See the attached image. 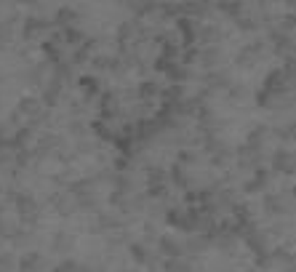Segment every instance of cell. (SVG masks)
Listing matches in <instances>:
<instances>
[{
    "label": "cell",
    "instance_id": "6da1fadb",
    "mask_svg": "<svg viewBox=\"0 0 296 272\" xmlns=\"http://www.w3.org/2000/svg\"><path fill=\"white\" fill-rule=\"evenodd\" d=\"M264 91H267V94H283V91H288L283 70H272L270 75L264 78Z\"/></svg>",
    "mask_w": 296,
    "mask_h": 272
},
{
    "label": "cell",
    "instance_id": "7a4b0ae2",
    "mask_svg": "<svg viewBox=\"0 0 296 272\" xmlns=\"http://www.w3.org/2000/svg\"><path fill=\"white\" fill-rule=\"evenodd\" d=\"M272 163H275L277 171H286V174H294L296 171V157L288 150H277L275 155H272Z\"/></svg>",
    "mask_w": 296,
    "mask_h": 272
},
{
    "label": "cell",
    "instance_id": "3957f363",
    "mask_svg": "<svg viewBox=\"0 0 296 272\" xmlns=\"http://www.w3.org/2000/svg\"><path fill=\"white\" fill-rule=\"evenodd\" d=\"M166 222L171 227H179V230H187V232L192 230L190 219H187V211H181V208H171V211L166 214Z\"/></svg>",
    "mask_w": 296,
    "mask_h": 272
},
{
    "label": "cell",
    "instance_id": "277c9868",
    "mask_svg": "<svg viewBox=\"0 0 296 272\" xmlns=\"http://www.w3.org/2000/svg\"><path fill=\"white\" fill-rule=\"evenodd\" d=\"M158 243H160V248H163V251L168 253L171 259H181V248H184V246H181L179 240H174V237H171V235H163V237H160V240H158Z\"/></svg>",
    "mask_w": 296,
    "mask_h": 272
},
{
    "label": "cell",
    "instance_id": "5b68a950",
    "mask_svg": "<svg viewBox=\"0 0 296 272\" xmlns=\"http://www.w3.org/2000/svg\"><path fill=\"white\" fill-rule=\"evenodd\" d=\"M166 75L171 78V83H176V86H179L181 80H187V78H190V70H187V67H181V64H171L168 70H166Z\"/></svg>",
    "mask_w": 296,
    "mask_h": 272
},
{
    "label": "cell",
    "instance_id": "8992f818",
    "mask_svg": "<svg viewBox=\"0 0 296 272\" xmlns=\"http://www.w3.org/2000/svg\"><path fill=\"white\" fill-rule=\"evenodd\" d=\"M163 96L168 99V104H179L181 99H184V88L181 86H176V83H171V86L163 91Z\"/></svg>",
    "mask_w": 296,
    "mask_h": 272
},
{
    "label": "cell",
    "instance_id": "52a82bcc",
    "mask_svg": "<svg viewBox=\"0 0 296 272\" xmlns=\"http://www.w3.org/2000/svg\"><path fill=\"white\" fill-rule=\"evenodd\" d=\"M219 56H221V51L216 48V45H211V48H206V51H203V56H200L203 67H214L216 61H219Z\"/></svg>",
    "mask_w": 296,
    "mask_h": 272
},
{
    "label": "cell",
    "instance_id": "ba28073f",
    "mask_svg": "<svg viewBox=\"0 0 296 272\" xmlns=\"http://www.w3.org/2000/svg\"><path fill=\"white\" fill-rule=\"evenodd\" d=\"M166 272H192V267H190V262H184V259H168Z\"/></svg>",
    "mask_w": 296,
    "mask_h": 272
},
{
    "label": "cell",
    "instance_id": "9c48e42d",
    "mask_svg": "<svg viewBox=\"0 0 296 272\" xmlns=\"http://www.w3.org/2000/svg\"><path fill=\"white\" fill-rule=\"evenodd\" d=\"M171 179H174L176 187H181V190H184V187H190V179H187L184 171H181V166H171Z\"/></svg>",
    "mask_w": 296,
    "mask_h": 272
},
{
    "label": "cell",
    "instance_id": "30bf717a",
    "mask_svg": "<svg viewBox=\"0 0 296 272\" xmlns=\"http://www.w3.org/2000/svg\"><path fill=\"white\" fill-rule=\"evenodd\" d=\"M158 94H160V88H158L152 80H144L139 86V96H141V99H152V96H158Z\"/></svg>",
    "mask_w": 296,
    "mask_h": 272
},
{
    "label": "cell",
    "instance_id": "8fae6325",
    "mask_svg": "<svg viewBox=\"0 0 296 272\" xmlns=\"http://www.w3.org/2000/svg\"><path fill=\"white\" fill-rule=\"evenodd\" d=\"M219 35H221V30H219V27H214V24H208V27H203V30H200L203 43H214V40H219Z\"/></svg>",
    "mask_w": 296,
    "mask_h": 272
},
{
    "label": "cell",
    "instance_id": "7c38bea8",
    "mask_svg": "<svg viewBox=\"0 0 296 272\" xmlns=\"http://www.w3.org/2000/svg\"><path fill=\"white\" fill-rule=\"evenodd\" d=\"M264 134H267V128H261V126H256L251 134H248V147L251 150H256V147L261 144V139H264Z\"/></svg>",
    "mask_w": 296,
    "mask_h": 272
},
{
    "label": "cell",
    "instance_id": "4fadbf2b",
    "mask_svg": "<svg viewBox=\"0 0 296 272\" xmlns=\"http://www.w3.org/2000/svg\"><path fill=\"white\" fill-rule=\"evenodd\" d=\"M131 256H134L136 262H147V259H150V253H147L144 243H131Z\"/></svg>",
    "mask_w": 296,
    "mask_h": 272
},
{
    "label": "cell",
    "instance_id": "5bb4252c",
    "mask_svg": "<svg viewBox=\"0 0 296 272\" xmlns=\"http://www.w3.org/2000/svg\"><path fill=\"white\" fill-rule=\"evenodd\" d=\"M264 211H267V214H280V211H283L280 200H277L275 195H267V197H264Z\"/></svg>",
    "mask_w": 296,
    "mask_h": 272
},
{
    "label": "cell",
    "instance_id": "9a60e30c",
    "mask_svg": "<svg viewBox=\"0 0 296 272\" xmlns=\"http://www.w3.org/2000/svg\"><path fill=\"white\" fill-rule=\"evenodd\" d=\"M176 27H179L184 35H195V21H190L187 16H179V19H176Z\"/></svg>",
    "mask_w": 296,
    "mask_h": 272
},
{
    "label": "cell",
    "instance_id": "2e32d148",
    "mask_svg": "<svg viewBox=\"0 0 296 272\" xmlns=\"http://www.w3.org/2000/svg\"><path fill=\"white\" fill-rule=\"evenodd\" d=\"M203 80H206V83H211V86H230V80H227V75H224V72H219V75H216V72H211V75H206Z\"/></svg>",
    "mask_w": 296,
    "mask_h": 272
},
{
    "label": "cell",
    "instance_id": "e0dca14e",
    "mask_svg": "<svg viewBox=\"0 0 296 272\" xmlns=\"http://www.w3.org/2000/svg\"><path fill=\"white\" fill-rule=\"evenodd\" d=\"M232 211H235V216H237V222H248V203H235L232 206Z\"/></svg>",
    "mask_w": 296,
    "mask_h": 272
},
{
    "label": "cell",
    "instance_id": "ac0fdd59",
    "mask_svg": "<svg viewBox=\"0 0 296 272\" xmlns=\"http://www.w3.org/2000/svg\"><path fill=\"white\" fill-rule=\"evenodd\" d=\"M251 54H254L251 48H243L240 54H237V59H235V61H237L240 67H251V64H254V56H251Z\"/></svg>",
    "mask_w": 296,
    "mask_h": 272
},
{
    "label": "cell",
    "instance_id": "d6986e66",
    "mask_svg": "<svg viewBox=\"0 0 296 272\" xmlns=\"http://www.w3.org/2000/svg\"><path fill=\"white\" fill-rule=\"evenodd\" d=\"M94 131L99 134V136H104V139H112V141H115V136H118V134H112V131H110V128H107L101 120H94Z\"/></svg>",
    "mask_w": 296,
    "mask_h": 272
},
{
    "label": "cell",
    "instance_id": "ffe728a7",
    "mask_svg": "<svg viewBox=\"0 0 296 272\" xmlns=\"http://www.w3.org/2000/svg\"><path fill=\"white\" fill-rule=\"evenodd\" d=\"M275 45H277V51H283V48H288V45H291V38L286 35V32H275Z\"/></svg>",
    "mask_w": 296,
    "mask_h": 272
},
{
    "label": "cell",
    "instance_id": "44dd1931",
    "mask_svg": "<svg viewBox=\"0 0 296 272\" xmlns=\"http://www.w3.org/2000/svg\"><path fill=\"white\" fill-rule=\"evenodd\" d=\"M64 35H67V43H72V45H78V43L85 40V35H83L80 30H67Z\"/></svg>",
    "mask_w": 296,
    "mask_h": 272
},
{
    "label": "cell",
    "instance_id": "7402d4cb",
    "mask_svg": "<svg viewBox=\"0 0 296 272\" xmlns=\"http://www.w3.org/2000/svg\"><path fill=\"white\" fill-rule=\"evenodd\" d=\"M181 51H179V45H174V43H166V48H163V59H176V56H179Z\"/></svg>",
    "mask_w": 296,
    "mask_h": 272
},
{
    "label": "cell",
    "instance_id": "603a6c76",
    "mask_svg": "<svg viewBox=\"0 0 296 272\" xmlns=\"http://www.w3.org/2000/svg\"><path fill=\"white\" fill-rule=\"evenodd\" d=\"M166 192H168V187H166V184H150L147 195H150V197H163Z\"/></svg>",
    "mask_w": 296,
    "mask_h": 272
},
{
    "label": "cell",
    "instance_id": "cb8c5ba5",
    "mask_svg": "<svg viewBox=\"0 0 296 272\" xmlns=\"http://www.w3.org/2000/svg\"><path fill=\"white\" fill-rule=\"evenodd\" d=\"M256 107H270V94L264 88L256 91Z\"/></svg>",
    "mask_w": 296,
    "mask_h": 272
},
{
    "label": "cell",
    "instance_id": "d4e9b609",
    "mask_svg": "<svg viewBox=\"0 0 296 272\" xmlns=\"http://www.w3.org/2000/svg\"><path fill=\"white\" fill-rule=\"evenodd\" d=\"M101 104H104V110H107V107H115L118 104V91H107V94L104 96H101Z\"/></svg>",
    "mask_w": 296,
    "mask_h": 272
},
{
    "label": "cell",
    "instance_id": "484cf974",
    "mask_svg": "<svg viewBox=\"0 0 296 272\" xmlns=\"http://www.w3.org/2000/svg\"><path fill=\"white\" fill-rule=\"evenodd\" d=\"M283 75H294L296 78V56H288V59H286V67H283Z\"/></svg>",
    "mask_w": 296,
    "mask_h": 272
},
{
    "label": "cell",
    "instance_id": "4316f807",
    "mask_svg": "<svg viewBox=\"0 0 296 272\" xmlns=\"http://www.w3.org/2000/svg\"><path fill=\"white\" fill-rule=\"evenodd\" d=\"M128 187H131L128 176H123V174H120V176H115V190H118V192H126Z\"/></svg>",
    "mask_w": 296,
    "mask_h": 272
},
{
    "label": "cell",
    "instance_id": "83f0119b",
    "mask_svg": "<svg viewBox=\"0 0 296 272\" xmlns=\"http://www.w3.org/2000/svg\"><path fill=\"white\" fill-rule=\"evenodd\" d=\"M110 203L112 206H123V203H126V192H110Z\"/></svg>",
    "mask_w": 296,
    "mask_h": 272
},
{
    "label": "cell",
    "instance_id": "f1b7e54d",
    "mask_svg": "<svg viewBox=\"0 0 296 272\" xmlns=\"http://www.w3.org/2000/svg\"><path fill=\"white\" fill-rule=\"evenodd\" d=\"M112 163H115V171H120V174L126 171V168H128V157H126V155H118V157H115V160H112Z\"/></svg>",
    "mask_w": 296,
    "mask_h": 272
},
{
    "label": "cell",
    "instance_id": "f546056e",
    "mask_svg": "<svg viewBox=\"0 0 296 272\" xmlns=\"http://www.w3.org/2000/svg\"><path fill=\"white\" fill-rule=\"evenodd\" d=\"M197 56H200V51H197V48H187V51H184V64H192Z\"/></svg>",
    "mask_w": 296,
    "mask_h": 272
},
{
    "label": "cell",
    "instance_id": "4dcf8cb0",
    "mask_svg": "<svg viewBox=\"0 0 296 272\" xmlns=\"http://www.w3.org/2000/svg\"><path fill=\"white\" fill-rule=\"evenodd\" d=\"M227 155H230V150H224V147H221L219 155H214V166H224V163H227Z\"/></svg>",
    "mask_w": 296,
    "mask_h": 272
},
{
    "label": "cell",
    "instance_id": "1f68e13d",
    "mask_svg": "<svg viewBox=\"0 0 296 272\" xmlns=\"http://www.w3.org/2000/svg\"><path fill=\"white\" fill-rule=\"evenodd\" d=\"M72 19H75V11L72 8H61L59 11V21H72Z\"/></svg>",
    "mask_w": 296,
    "mask_h": 272
},
{
    "label": "cell",
    "instance_id": "d6a6232c",
    "mask_svg": "<svg viewBox=\"0 0 296 272\" xmlns=\"http://www.w3.org/2000/svg\"><path fill=\"white\" fill-rule=\"evenodd\" d=\"M259 187H261V184H259V181H256V179H248L246 184H243V190H246L248 195H251V192H259Z\"/></svg>",
    "mask_w": 296,
    "mask_h": 272
},
{
    "label": "cell",
    "instance_id": "836d02e7",
    "mask_svg": "<svg viewBox=\"0 0 296 272\" xmlns=\"http://www.w3.org/2000/svg\"><path fill=\"white\" fill-rule=\"evenodd\" d=\"M272 259H277V262H286V259H291V253H288L286 248H277V251H272Z\"/></svg>",
    "mask_w": 296,
    "mask_h": 272
},
{
    "label": "cell",
    "instance_id": "e575fe53",
    "mask_svg": "<svg viewBox=\"0 0 296 272\" xmlns=\"http://www.w3.org/2000/svg\"><path fill=\"white\" fill-rule=\"evenodd\" d=\"M272 259L267 256V253H256V267H270Z\"/></svg>",
    "mask_w": 296,
    "mask_h": 272
},
{
    "label": "cell",
    "instance_id": "d590c367",
    "mask_svg": "<svg viewBox=\"0 0 296 272\" xmlns=\"http://www.w3.org/2000/svg\"><path fill=\"white\" fill-rule=\"evenodd\" d=\"M88 184H91V181H75V184H72V192H78V195H80V192L88 190Z\"/></svg>",
    "mask_w": 296,
    "mask_h": 272
},
{
    "label": "cell",
    "instance_id": "8d00e7d4",
    "mask_svg": "<svg viewBox=\"0 0 296 272\" xmlns=\"http://www.w3.org/2000/svg\"><path fill=\"white\" fill-rule=\"evenodd\" d=\"M168 67H171V61H168V59H163V56H160V59L155 61V70H160V72H166Z\"/></svg>",
    "mask_w": 296,
    "mask_h": 272
},
{
    "label": "cell",
    "instance_id": "74e56055",
    "mask_svg": "<svg viewBox=\"0 0 296 272\" xmlns=\"http://www.w3.org/2000/svg\"><path fill=\"white\" fill-rule=\"evenodd\" d=\"M237 27H243V30H254L256 21H251V19H237Z\"/></svg>",
    "mask_w": 296,
    "mask_h": 272
},
{
    "label": "cell",
    "instance_id": "f35d334b",
    "mask_svg": "<svg viewBox=\"0 0 296 272\" xmlns=\"http://www.w3.org/2000/svg\"><path fill=\"white\" fill-rule=\"evenodd\" d=\"M230 94H232V96H243V86H240V88L232 86V88H230Z\"/></svg>",
    "mask_w": 296,
    "mask_h": 272
},
{
    "label": "cell",
    "instance_id": "ab89813d",
    "mask_svg": "<svg viewBox=\"0 0 296 272\" xmlns=\"http://www.w3.org/2000/svg\"><path fill=\"white\" fill-rule=\"evenodd\" d=\"M187 203H197V192H187Z\"/></svg>",
    "mask_w": 296,
    "mask_h": 272
},
{
    "label": "cell",
    "instance_id": "60d3db41",
    "mask_svg": "<svg viewBox=\"0 0 296 272\" xmlns=\"http://www.w3.org/2000/svg\"><path fill=\"white\" fill-rule=\"evenodd\" d=\"M294 195H296V187H294Z\"/></svg>",
    "mask_w": 296,
    "mask_h": 272
}]
</instances>
